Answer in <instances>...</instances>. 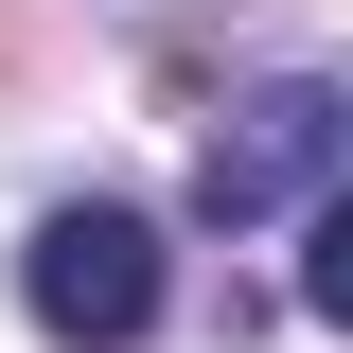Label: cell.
Wrapping results in <instances>:
<instances>
[{"label":"cell","instance_id":"obj_1","mask_svg":"<svg viewBox=\"0 0 353 353\" xmlns=\"http://www.w3.org/2000/svg\"><path fill=\"white\" fill-rule=\"evenodd\" d=\"M336 159H353V88L283 71V88H248V106L194 141V212H212V230H265V212H301Z\"/></svg>","mask_w":353,"mask_h":353},{"label":"cell","instance_id":"obj_2","mask_svg":"<svg viewBox=\"0 0 353 353\" xmlns=\"http://www.w3.org/2000/svg\"><path fill=\"white\" fill-rule=\"evenodd\" d=\"M18 301H36V336L124 353L141 318H159V230H141L124 194H71V212H36V248H18Z\"/></svg>","mask_w":353,"mask_h":353},{"label":"cell","instance_id":"obj_3","mask_svg":"<svg viewBox=\"0 0 353 353\" xmlns=\"http://www.w3.org/2000/svg\"><path fill=\"white\" fill-rule=\"evenodd\" d=\"M301 301L353 336V194H318V248H301Z\"/></svg>","mask_w":353,"mask_h":353}]
</instances>
